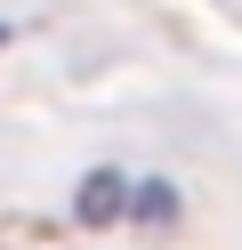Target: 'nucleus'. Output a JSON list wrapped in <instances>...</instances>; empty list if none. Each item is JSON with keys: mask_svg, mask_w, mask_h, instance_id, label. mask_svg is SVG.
<instances>
[{"mask_svg": "<svg viewBox=\"0 0 242 250\" xmlns=\"http://www.w3.org/2000/svg\"><path fill=\"white\" fill-rule=\"evenodd\" d=\"M129 210H137L145 226H170V218H177V194L161 178H145V186H129Z\"/></svg>", "mask_w": 242, "mask_h": 250, "instance_id": "f03ea898", "label": "nucleus"}, {"mask_svg": "<svg viewBox=\"0 0 242 250\" xmlns=\"http://www.w3.org/2000/svg\"><path fill=\"white\" fill-rule=\"evenodd\" d=\"M121 210H129V178H121V169H89L81 194H73V218H81V226H113Z\"/></svg>", "mask_w": 242, "mask_h": 250, "instance_id": "f257e3e1", "label": "nucleus"}]
</instances>
